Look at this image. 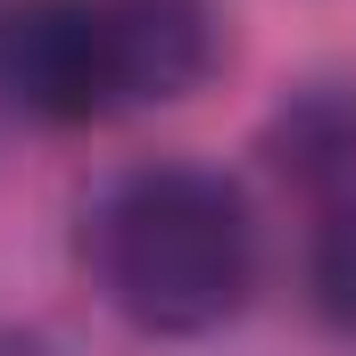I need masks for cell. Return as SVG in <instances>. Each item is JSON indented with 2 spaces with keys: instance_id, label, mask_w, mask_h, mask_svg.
Segmentation results:
<instances>
[{
  "instance_id": "cell-5",
  "label": "cell",
  "mask_w": 356,
  "mask_h": 356,
  "mask_svg": "<svg viewBox=\"0 0 356 356\" xmlns=\"http://www.w3.org/2000/svg\"><path fill=\"white\" fill-rule=\"evenodd\" d=\"M307 282H315V307H323L340 332H356V207H332V216H323Z\"/></svg>"
},
{
  "instance_id": "cell-6",
  "label": "cell",
  "mask_w": 356,
  "mask_h": 356,
  "mask_svg": "<svg viewBox=\"0 0 356 356\" xmlns=\"http://www.w3.org/2000/svg\"><path fill=\"white\" fill-rule=\"evenodd\" d=\"M0 356H67L50 332H25V323H0Z\"/></svg>"
},
{
  "instance_id": "cell-3",
  "label": "cell",
  "mask_w": 356,
  "mask_h": 356,
  "mask_svg": "<svg viewBox=\"0 0 356 356\" xmlns=\"http://www.w3.org/2000/svg\"><path fill=\"white\" fill-rule=\"evenodd\" d=\"M124 99H182L216 75V17L207 0H108Z\"/></svg>"
},
{
  "instance_id": "cell-4",
  "label": "cell",
  "mask_w": 356,
  "mask_h": 356,
  "mask_svg": "<svg viewBox=\"0 0 356 356\" xmlns=\"http://www.w3.org/2000/svg\"><path fill=\"white\" fill-rule=\"evenodd\" d=\"M282 175H298L307 191H332V207H356V108L348 99H298L273 124Z\"/></svg>"
},
{
  "instance_id": "cell-1",
  "label": "cell",
  "mask_w": 356,
  "mask_h": 356,
  "mask_svg": "<svg viewBox=\"0 0 356 356\" xmlns=\"http://www.w3.org/2000/svg\"><path fill=\"white\" fill-rule=\"evenodd\" d=\"M99 282L124 323L191 340L241 315L257 282L249 199L207 166H141L99 199Z\"/></svg>"
},
{
  "instance_id": "cell-2",
  "label": "cell",
  "mask_w": 356,
  "mask_h": 356,
  "mask_svg": "<svg viewBox=\"0 0 356 356\" xmlns=\"http://www.w3.org/2000/svg\"><path fill=\"white\" fill-rule=\"evenodd\" d=\"M0 99L33 124H91L124 108L108 0H25L0 17Z\"/></svg>"
}]
</instances>
